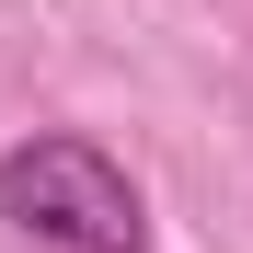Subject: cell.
<instances>
[{
	"label": "cell",
	"mask_w": 253,
	"mask_h": 253,
	"mask_svg": "<svg viewBox=\"0 0 253 253\" xmlns=\"http://www.w3.org/2000/svg\"><path fill=\"white\" fill-rule=\"evenodd\" d=\"M0 219L58 253H150V207L92 138H23L0 161Z\"/></svg>",
	"instance_id": "cell-1"
}]
</instances>
